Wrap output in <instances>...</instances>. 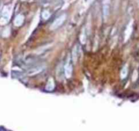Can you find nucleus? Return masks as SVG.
<instances>
[{
    "mask_svg": "<svg viewBox=\"0 0 139 131\" xmlns=\"http://www.w3.org/2000/svg\"><path fill=\"white\" fill-rule=\"evenodd\" d=\"M46 66L44 64H37V65L32 66L31 68H28L27 74L30 76H33L37 74L40 73L42 71L44 70Z\"/></svg>",
    "mask_w": 139,
    "mask_h": 131,
    "instance_id": "1",
    "label": "nucleus"
},
{
    "mask_svg": "<svg viewBox=\"0 0 139 131\" xmlns=\"http://www.w3.org/2000/svg\"><path fill=\"white\" fill-rule=\"evenodd\" d=\"M66 18H67V16L65 14H63L62 15H60V16L56 18L54 20V22L52 23V25H50V30H55L58 29L59 27H60L65 21Z\"/></svg>",
    "mask_w": 139,
    "mask_h": 131,
    "instance_id": "2",
    "label": "nucleus"
},
{
    "mask_svg": "<svg viewBox=\"0 0 139 131\" xmlns=\"http://www.w3.org/2000/svg\"><path fill=\"white\" fill-rule=\"evenodd\" d=\"M110 10V0H104L102 5V12L104 20H107L109 15Z\"/></svg>",
    "mask_w": 139,
    "mask_h": 131,
    "instance_id": "3",
    "label": "nucleus"
},
{
    "mask_svg": "<svg viewBox=\"0 0 139 131\" xmlns=\"http://www.w3.org/2000/svg\"><path fill=\"white\" fill-rule=\"evenodd\" d=\"M64 72L65 75L67 78H69L73 73V66L72 64L70 62L69 60H68L67 63L64 66Z\"/></svg>",
    "mask_w": 139,
    "mask_h": 131,
    "instance_id": "4",
    "label": "nucleus"
},
{
    "mask_svg": "<svg viewBox=\"0 0 139 131\" xmlns=\"http://www.w3.org/2000/svg\"><path fill=\"white\" fill-rule=\"evenodd\" d=\"M10 15H11V12H10V8L9 6H5L3 9L2 12H1V16H2V18L7 22L9 19H10Z\"/></svg>",
    "mask_w": 139,
    "mask_h": 131,
    "instance_id": "5",
    "label": "nucleus"
},
{
    "mask_svg": "<svg viewBox=\"0 0 139 131\" xmlns=\"http://www.w3.org/2000/svg\"><path fill=\"white\" fill-rule=\"evenodd\" d=\"M24 20H25L24 16L22 15V14H18V15L16 16V18H15L14 20V24L16 27L21 26L22 25L23 22H24Z\"/></svg>",
    "mask_w": 139,
    "mask_h": 131,
    "instance_id": "6",
    "label": "nucleus"
},
{
    "mask_svg": "<svg viewBox=\"0 0 139 131\" xmlns=\"http://www.w3.org/2000/svg\"><path fill=\"white\" fill-rule=\"evenodd\" d=\"M55 83L52 78H50L48 79L47 84L46 86V90L47 91H52L54 89Z\"/></svg>",
    "mask_w": 139,
    "mask_h": 131,
    "instance_id": "7",
    "label": "nucleus"
},
{
    "mask_svg": "<svg viewBox=\"0 0 139 131\" xmlns=\"http://www.w3.org/2000/svg\"><path fill=\"white\" fill-rule=\"evenodd\" d=\"M77 57H78V49H77V46H75L72 52V60L74 63L77 62Z\"/></svg>",
    "mask_w": 139,
    "mask_h": 131,
    "instance_id": "8",
    "label": "nucleus"
},
{
    "mask_svg": "<svg viewBox=\"0 0 139 131\" xmlns=\"http://www.w3.org/2000/svg\"><path fill=\"white\" fill-rule=\"evenodd\" d=\"M12 76L16 78H25V74L22 72H18V71H14L12 72Z\"/></svg>",
    "mask_w": 139,
    "mask_h": 131,
    "instance_id": "9",
    "label": "nucleus"
},
{
    "mask_svg": "<svg viewBox=\"0 0 139 131\" xmlns=\"http://www.w3.org/2000/svg\"><path fill=\"white\" fill-rule=\"evenodd\" d=\"M127 75H128V68H127V66H124V68H122V71H121V74H120L121 78L124 79L127 76Z\"/></svg>",
    "mask_w": 139,
    "mask_h": 131,
    "instance_id": "10",
    "label": "nucleus"
},
{
    "mask_svg": "<svg viewBox=\"0 0 139 131\" xmlns=\"http://www.w3.org/2000/svg\"><path fill=\"white\" fill-rule=\"evenodd\" d=\"M50 16H51V14L48 10H44L42 14V16L43 19L44 20H47L50 17Z\"/></svg>",
    "mask_w": 139,
    "mask_h": 131,
    "instance_id": "11",
    "label": "nucleus"
},
{
    "mask_svg": "<svg viewBox=\"0 0 139 131\" xmlns=\"http://www.w3.org/2000/svg\"><path fill=\"white\" fill-rule=\"evenodd\" d=\"M86 33L84 31H83L82 34L80 36V41L82 44H84L86 42Z\"/></svg>",
    "mask_w": 139,
    "mask_h": 131,
    "instance_id": "12",
    "label": "nucleus"
},
{
    "mask_svg": "<svg viewBox=\"0 0 139 131\" xmlns=\"http://www.w3.org/2000/svg\"><path fill=\"white\" fill-rule=\"evenodd\" d=\"M86 2H89V1H90V0H84Z\"/></svg>",
    "mask_w": 139,
    "mask_h": 131,
    "instance_id": "13",
    "label": "nucleus"
}]
</instances>
